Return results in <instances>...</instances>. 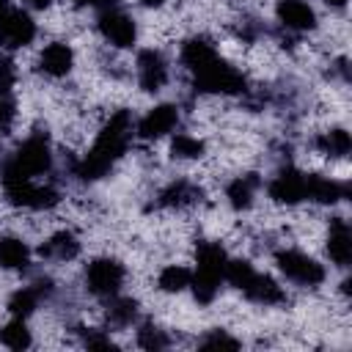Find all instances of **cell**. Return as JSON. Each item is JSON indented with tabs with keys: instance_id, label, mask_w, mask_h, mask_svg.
Returning a JSON list of instances; mask_svg holds the SVG:
<instances>
[{
	"instance_id": "cell-1",
	"label": "cell",
	"mask_w": 352,
	"mask_h": 352,
	"mask_svg": "<svg viewBox=\"0 0 352 352\" xmlns=\"http://www.w3.org/2000/svg\"><path fill=\"white\" fill-rule=\"evenodd\" d=\"M129 135H132V116L129 110H118L99 132L94 148L88 151V157L80 162L77 168V176L85 179V182H94V179H102L113 162L124 154L126 143H129Z\"/></svg>"
},
{
	"instance_id": "cell-2",
	"label": "cell",
	"mask_w": 352,
	"mask_h": 352,
	"mask_svg": "<svg viewBox=\"0 0 352 352\" xmlns=\"http://www.w3.org/2000/svg\"><path fill=\"white\" fill-rule=\"evenodd\" d=\"M50 162H52V157H50L47 138L33 135L3 165V182H16V179H30L36 173H44V170H50Z\"/></svg>"
},
{
	"instance_id": "cell-3",
	"label": "cell",
	"mask_w": 352,
	"mask_h": 352,
	"mask_svg": "<svg viewBox=\"0 0 352 352\" xmlns=\"http://www.w3.org/2000/svg\"><path fill=\"white\" fill-rule=\"evenodd\" d=\"M226 250L214 242H201L198 245V270L192 278V292L198 302H212L220 278L226 275Z\"/></svg>"
},
{
	"instance_id": "cell-4",
	"label": "cell",
	"mask_w": 352,
	"mask_h": 352,
	"mask_svg": "<svg viewBox=\"0 0 352 352\" xmlns=\"http://www.w3.org/2000/svg\"><path fill=\"white\" fill-rule=\"evenodd\" d=\"M192 85L204 94H239L245 91V77L214 55L206 66L192 72Z\"/></svg>"
},
{
	"instance_id": "cell-5",
	"label": "cell",
	"mask_w": 352,
	"mask_h": 352,
	"mask_svg": "<svg viewBox=\"0 0 352 352\" xmlns=\"http://www.w3.org/2000/svg\"><path fill=\"white\" fill-rule=\"evenodd\" d=\"M280 272L297 283H305V286H316L324 280V270L322 264H316L314 258H308L305 253H297V250H280L275 256Z\"/></svg>"
},
{
	"instance_id": "cell-6",
	"label": "cell",
	"mask_w": 352,
	"mask_h": 352,
	"mask_svg": "<svg viewBox=\"0 0 352 352\" xmlns=\"http://www.w3.org/2000/svg\"><path fill=\"white\" fill-rule=\"evenodd\" d=\"M6 184V198L14 206H28V209H50L58 204V192L52 187H33L30 179H16V182H3Z\"/></svg>"
},
{
	"instance_id": "cell-7",
	"label": "cell",
	"mask_w": 352,
	"mask_h": 352,
	"mask_svg": "<svg viewBox=\"0 0 352 352\" xmlns=\"http://www.w3.org/2000/svg\"><path fill=\"white\" fill-rule=\"evenodd\" d=\"M124 280V267L116 261V258H96L88 264L85 270V283H88V292L94 294H116L118 286Z\"/></svg>"
},
{
	"instance_id": "cell-8",
	"label": "cell",
	"mask_w": 352,
	"mask_h": 352,
	"mask_svg": "<svg viewBox=\"0 0 352 352\" xmlns=\"http://www.w3.org/2000/svg\"><path fill=\"white\" fill-rule=\"evenodd\" d=\"M36 36V25L33 19L25 14V11H8L3 19H0V47L6 50H16V47H25L30 44Z\"/></svg>"
},
{
	"instance_id": "cell-9",
	"label": "cell",
	"mask_w": 352,
	"mask_h": 352,
	"mask_svg": "<svg viewBox=\"0 0 352 352\" xmlns=\"http://www.w3.org/2000/svg\"><path fill=\"white\" fill-rule=\"evenodd\" d=\"M270 198L278 204H300L308 198V176H302L300 170H280L272 182H270Z\"/></svg>"
},
{
	"instance_id": "cell-10",
	"label": "cell",
	"mask_w": 352,
	"mask_h": 352,
	"mask_svg": "<svg viewBox=\"0 0 352 352\" xmlns=\"http://www.w3.org/2000/svg\"><path fill=\"white\" fill-rule=\"evenodd\" d=\"M99 30H102V36H104L110 44H116V47H132V44H135V36H138L135 22H132L126 14L110 11V8L99 14Z\"/></svg>"
},
{
	"instance_id": "cell-11",
	"label": "cell",
	"mask_w": 352,
	"mask_h": 352,
	"mask_svg": "<svg viewBox=\"0 0 352 352\" xmlns=\"http://www.w3.org/2000/svg\"><path fill=\"white\" fill-rule=\"evenodd\" d=\"M179 121V110L173 104H160L154 110H148V116L140 121L138 126V135L146 138V140H154V138H162L168 135Z\"/></svg>"
},
{
	"instance_id": "cell-12",
	"label": "cell",
	"mask_w": 352,
	"mask_h": 352,
	"mask_svg": "<svg viewBox=\"0 0 352 352\" xmlns=\"http://www.w3.org/2000/svg\"><path fill=\"white\" fill-rule=\"evenodd\" d=\"M138 74H140V88L143 91H160L165 77H168L162 55L154 52V50H143L138 55Z\"/></svg>"
},
{
	"instance_id": "cell-13",
	"label": "cell",
	"mask_w": 352,
	"mask_h": 352,
	"mask_svg": "<svg viewBox=\"0 0 352 352\" xmlns=\"http://www.w3.org/2000/svg\"><path fill=\"white\" fill-rule=\"evenodd\" d=\"M278 19L286 25V28H294V30H311L316 25V14L308 3L302 0H280L278 3Z\"/></svg>"
},
{
	"instance_id": "cell-14",
	"label": "cell",
	"mask_w": 352,
	"mask_h": 352,
	"mask_svg": "<svg viewBox=\"0 0 352 352\" xmlns=\"http://www.w3.org/2000/svg\"><path fill=\"white\" fill-rule=\"evenodd\" d=\"M327 253H330V258H333L336 264H341V267H346L349 258H352V234H349L346 220H341V217H336V220L330 223Z\"/></svg>"
},
{
	"instance_id": "cell-15",
	"label": "cell",
	"mask_w": 352,
	"mask_h": 352,
	"mask_svg": "<svg viewBox=\"0 0 352 352\" xmlns=\"http://www.w3.org/2000/svg\"><path fill=\"white\" fill-rule=\"evenodd\" d=\"M72 60H74L72 50H69L66 44H60V41L44 47V52H41V58H38L41 72H47V74H52V77H63V74H69Z\"/></svg>"
},
{
	"instance_id": "cell-16",
	"label": "cell",
	"mask_w": 352,
	"mask_h": 352,
	"mask_svg": "<svg viewBox=\"0 0 352 352\" xmlns=\"http://www.w3.org/2000/svg\"><path fill=\"white\" fill-rule=\"evenodd\" d=\"M242 292H245L250 300L264 302V305H272V302H280V300H283L280 286H278L272 278H267V275H256V272H253V278L245 283Z\"/></svg>"
},
{
	"instance_id": "cell-17",
	"label": "cell",
	"mask_w": 352,
	"mask_h": 352,
	"mask_svg": "<svg viewBox=\"0 0 352 352\" xmlns=\"http://www.w3.org/2000/svg\"><path fill=\"white\" fill-rule=\"evenodd\" d=\"M346 195V187L333 182V179H324V176H308V198L319 201V204H336Z\"/></svg>"
},
{
	"instance_id": "cell-18",
	"label": "cell",
	"mask_w": 352,
	"mask_h": 352,
	"mask_svg": "<svg viewBox=\"0 0 352 352\" xmlns=\"http://www.w3.org/2000/svg\"><path fill=\"white\" fill-rule=\"evenodd\" d=\"M201 198H204V190L201 187H195L190 182H176L168 190H162L160 204L162 206H190V204H195Z\"/></svg>"
},
{
	"instance_id": "cell-19",
	"label": "cell",
	"mask_w": 352,
	"mask_h": 352,
	"mask_svg": "<svg viewBox=\"0 0 352 352\" xmlns=\"http://www.w3.org/2000/svg\"><path fill=\"white\" fill-rule=\"evenodd\" d=\"M80 253V242L74 234L69 231H60L55 234L47 245H41V256L44 258H58V261H66V258H74Z\"/></svg>"
},
{
	"instance_id": "cell-20",
	"label": "cell",
	"mask_w": 352,
	"mask_h": 352,
	"mask_svg": "<svg viewBox=\"0 0 352 352\" xmlns=\"http://www.w3.org/2000/svg\"><path fill=\"white\" fill-rule=\"evenodd\" d=\"M214 55H217V52H214L212 44L204 41V38H190V41H184V47H182V60H184V66H187L190 72H198V69L206 66Z\"/></svg>"
},
{
	"instance_id": "cell-21",
	"label": "cell",
	"mask_w": 352,
	"mask_h": 352,
	"mask_svg": "<svg viewBox=\"0 0 352 352\" xmlns=\"http://www.w3.org/2000/svg\"><path fill=\"white\" fill-rule=\"evenodd\" d=\"M0 267L25 270L28 267V248L14 236H0Z\"/></svg>"
},
{
	"instance_id": "cell-22",
	"label": "cell",
	"mask_w": 352,
	"mask_h": 352,
	"mask_svg": "<svg viewBox=\"0 0 352 352\" xmlns=\"http://www.w3.org/2000/svg\"><path fill=\"white\" fill-rule=\"evenodd\" d=\"M316 146H319L327 157H344V154L349 151L352 140H349V132H344V129H330V132H324V135L316 140Z\"/></svg>"
},
{
	"instance_id": "cell-23",
	"label": "cell",
	"mask_w": 352,
	"mask_h": 352,
	"mask_svg": "<svg viewBox=\"0 0 352 352\" xmlns=\"http://www.w3.org/2000/svg\"><path fill=\"white\" fill-rule=\"evenodd\" d=\"M253 187H256V176H242V179H234L228 184V201L234 209H248L250 206V198H253Z\"/></svg>"
},
{
	"instance_id": "cell-24",
	"label": "cell",
	"mask_w": 352,
	"mask_h": 352,
	"mask_svg": "<svg viewBox=\"0 0 352 352\" xmlns=\"http://www.w3.org/2000/svg\"><path fill=\"white\" fill-rule=\"evenodd\" d=\"M0 341L11 349H25V346H30V333L22 319H14L0 330Z\"/></svg>"
},
{
	"instance_id": "cell-25",
	"label": "cell",
	"mask_w": 352,
	"mask_h": 352,
	"mask_svg": "<svg viewBox=\"0 0 352 352\" xmlns=\"http://www.w3.org/2000/svg\"><path fill=\"white\" fill-rule=\"evenodd\" d=\"M36 302H38V289H19V292L11 294L8 311H11L16 319H25V316L36 308Z\"/></svg>"
},
{
	"instance_id": "cell-26",
	"label": "cell",
	"mask_w": 352,
	"mask_h": 352,
	"mask_svg": "<svg viewBox=\"0 0 352 352\" xmlns=\"http://www.w3.org/2000/svg\"><path fill=\"white\" fill-rule=\"evenodd\" d=\"M170 154L176 160H195V157L204 154V140L190 138V135H176L173 143H170Z\"/></svg>"
},
{
	"instance_id": "cell-27",
	"label": "cell",
	"mask_w": 352,
	"mask_h": 352,
	"mask_svg": "<svg viewBox=\"0 0 352 352\" xmlns=\"http://www.w3.org/2000/svg\"><path fill=\"white\" fill-rule=\"evenodd\" d=\"M190 270H184V267H165L162 272H160V289L162 292H182L184 286H190Z\"/></svg>"
},
{
	"instance_id": "cell-28",
	"label": "cell",
	"mask_w": 352,
	"mask_h": 352,
	"mask_svg": "<svg viewBox=\"0 0 352 352\" xmlns=\"http://www.w3.org/2000/svg\"><path fill=\"white\" fill-rule=\"evenodd\" d=\"M226 278L231 280V286L245 289V283L253 278V267H250V261H245V258L226 261Z\"/></svg>"
},
{
	"instance_id": "cell-29",
	"label": "cell",
	"mask_w": 352,
	"mask_h": 352,
	"mask_svg": "<svg viewBox=\"0 0 352 352\" xmlns=\"http://www.w3.org/2000/svg\"><path fill=\"white\" fill-rule=\"evenodd\" d=\"M135 300H113L110 308H107V319L113 324H129L132 316H135Z\"/></svg>"
},
{
	"instance_id": "cell-30",
	"label": "cell",
	"mask_w": 352,
	"mask_h": 352,
	"mask_svg": "<svg viewBox=\"0 0 352 352\" xmlns=\"http://www.w3.org/2000/svg\"><path fill=\"white\" fill-rule=\"evenodd\" d=\"M138 344H140L143 349H162V346H168V338H165L157 327L146 324V327L138 333Z\"/></svg>"
},
{
	"instance_id": "cell-31",
	"label": "cell",
	"mask_w": 352,
	"mask_h": 352,
	"mask_svg": "<svg viewBox=\"0 0 352 352\" xmlns=\"http://www.w3.org/2000/svg\"><path fill=\"white\" fill-rule=\"evenodd\" d=\"M201 346H204V349H220V346H226V349H236L239 344H236L231 336H226V333L214 330V333H209V336L201 341Z\"/></svg>"
},
{
	"instance_id": "cell-32",
	"label": "cell",
	"mask_w": 352,
	"mask_h": 352,
	"mask_svg": "<svg viewBox=\"0 0 352 352\" xmlns=\"http://www.w3.org/2000/svg\"><path fill=\"white\" fill-rule=\"evenodd\" d=\"M14 77H16V72H14V63H11L8 58H0V96H6V94L11 91V85H14Z\"/></svg>"
},
{
	"instance_id": "cell-33",
	"label": "cell",
	"mask_w": 352,
	"mask_h": 352,
	"mask_svg": "<svg viewBox=\"0 0 352 352\" xmlns=\"http://www.w3.org/2000/svg\"><path fill=\"white\" fill-rule=\"evenodd\" d=\"M11 118H14V104H11L6 96H0V132H6V129H8Z\"/></svg>"
},
{
	"instance_id": "cell-34",
	"label": "cell",
	"mask_w": 352,
	"mask_h": 352,
	"mask_svg": "<svg viewBox=\"0 0 352 352\" xmlns=\"http://www.w3.org/2000/svg\"><path fill=\"white\" fill-rule=\"evenodd\" d=\"M85 344H88V346H96V349H116V346L110 344V338H102V336H94V333L85 336Z\"/></svg>"
},
{
	"instance_id": "cell-35",
	"label": "cell",
	"mask_w": 352,
	"mask_h": 352,
	"mask_svg": "<svg viewBox=\"0 0 352 352\" xmlns=\"http://www.w3.org/2000/svg\"><path fill=\"white\" fill-rule=\"evenodd\" d=\"M25 3H28L30 8H47V6L52 3V0H25Z\"/></svg>"
},
{
	"instance_id": "cell-36",
	"label": "cell",
	"mask_w": 352,
	"mask_h": 352,
	"mask_svg": "<svg viewBox=\"0 0 352 352\" xmlns=\"http://www.w3.org/2000/svg\"><path fill=\"white\" fill-rule=\"evenodd\" d=\"M8 11H11V6H8V0H0V19H3V16L8 14Z\"/></svg>"
},
{
	"instance_id": "cell-37",
	"label": "cell",
	"mask_w": 352,
	"mask_h": 352,
	"mask_svg": "<svg viewBox=\"0 0 352 352\" xmlns=\"http://www.w3.org/2000/svg\"><path fill=\"white\" fill-rule=\"evenodd\" d=\"M74 3H80V6H85V3H96V6H104V3H110V0H74Z\"/></svg>"
},
{
	"instance_id": "cell-38",
	"label": "cell",
	"mask_w": 352,
	"mask_h": 352,
	"mask_svg": "<svg viewBox=\"0 0 352 352\" xmlns=\"http://www.w3.org/2000/svg\"><path fill=\"white\" fill-rule=\"evenodd\" d=\"M327 3H330V6H336V8H341V6L346 3V0H327Z\"/></svg>"
},
{
	"instance_id": "cell-39",
	"label": "cell",
	"mask_w": 352,
	"mask_h": 352,
	"mask_svg": "<svg viewBox=\"0 0 352 352\" xmlns=\"http://www.w3.org/2000/svg\"><path fill=\"white\" fill-rule=\"evenodd\" d=\"M162 0H143V6H160Z\"/></svg>"
}]
</instances>
